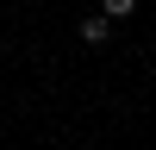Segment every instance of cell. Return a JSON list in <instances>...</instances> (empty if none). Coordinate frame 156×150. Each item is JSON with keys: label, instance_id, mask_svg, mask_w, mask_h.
Here are the masks:
<instances>
[{"label": "cell", "instance_id": "obj_1", "mask_svg": "<svg viewBox=\"0 0 156 150\" xmlns=\"http://www.w3.org/2000/svg\"><path fill=\"white\" fill-rule=\"evenodd\" d=\"M112 38V12H94V19H81V44H106Z\"/></svg>", "mask_w": 156, "mask_h": 150}, {"label": "cell", "instance_id": "obj_2", "mask_svg": "<svg viewBox=\"0 0 156 150\" xmlns=\"http://www.w3.org/2000/svg\"><path fill=\"white\" fill-rule=\"evenodd\" d=\"M131 6H137V0H100V12H112V19H125Z\"/></svg>", "mask_w": 156, "mask_h": 150}]
</instances>
